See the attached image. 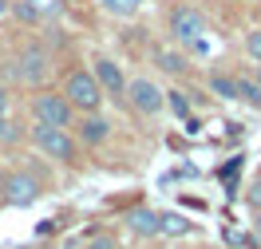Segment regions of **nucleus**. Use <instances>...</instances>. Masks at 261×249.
<instances>
[{
  "label": "nucleus",
  "mask_w": 261,
  "mask_h": 249,
  "mask_svg": "<svg viewBox=\"0 0 261 249\" xmlns=\"http://www.w3.org/2000/svg\"><path fill=\"white\" fill-rule=\"evenodd\" d=\"M28 139H32V147L51 158V162L60 166H80V139L75 131H67V127H48V123H32L28 127Z\"/></svg>",
  "instance_id": "obj_1"
},
{
  "label": "nucleus",
  "mask_w": 261,
  "mask_h": 249,
  "mask_svg": "<svg viewBox=\"0 0 261 249\" xmlns=\"http://www.w3.org/2000/svg\"><path fill=\"white\" fill-rule=\"evenodd\" d=\"M60 91L67 95V103H71L80 115H87V111H99V107H103V99H107L91 67H71V71L64 75V87H60Z\"/></svg>",
  "instance_id": "obj_2"
},
{
  "label": "nucleus",
  "mask_w": 261,
  "mask_h": 249,
  "mask_svg": "<svg viewBox=\"0 0 261 249\" xmlns=\"http://www.w3.org/2000/svg\"><path fill=\"white\" fill-rule=\"evenodd\" d=\"M75 119L80 111L67 103L64 91H48V87H40L32 95V123H48V127H75Z\"/></svg>",
  "instance_id": "obj_3"
},
{
  "label": "nucleus",
  "mask_w": 261,
  "mask_h": 249,
  "mask_svg": "<svg viewBox=\"0 0 261 249\" xmlns=\"http://www.w3.org/2000/svg\"><path fill=\"white\" fill-rule=\"evenodd\" d=\"M20 83H28V87H40V83L51 75V51L44 44H28V48H20L12 56V67H8Z\"/></svg>",
  "instance_id": "obj_4"
},
{
  "label": "nucleus",
  "mask_w": 261,
  "mask_h": 249,
  "mask_svg": "<svg viewBox=\"0 0 261 249\" xmlns=\"http://www.w3.org/2000/svg\"><path fill=\"white\" fill-rule=\"evenodd\" d=\"M40 194H44V186H40V178L28 174V170H8V174L0 178V198H4V206L28 210V206L40 202Z\"/></svg>",
  "instance_id": "obj_5"
},
{
  "label": "nucleus",
  "mask_w": 261,
  "mask_h": 249,
  "mask_svg": "<svg viewBox=\"0 0 261 249\" xmlns=\"http://www.w3.org/2000/svg\"><path fill=\"white\" fill-rule=\"evenodd\" d=\"M166 32H170V40L174 44H198L202 40V32H206V16L198 12L194 4H174L170 8V16H166Z\"/></svg>",
  "instance_id": "obj_6"
},
{
  "label": "nucleus",
  "mask_w": 261,
  "mask_h": 249,
  "mask_svg": "<svg viewBox=\"0 0 261 249\" xmlns=\"http://www.w3.org/2000/svg\"><path fill=\"white\" fill-rule=\"evenodd\" d=\"M127 103H130V111H135V115L154 119V115H163V107H166V91L154 79L139 75V79L127 83Z\"/></svg>",
  "instance_id": "obj_7"
},
{
  "label": "nucleus",
  "mask_w": 261,
  "mask_h": 249,
  "mask_svg": "<svg viewBox=\"0 0 261 249\" xmlns=\"http://www.w3.org/2000/svg\"><path fill=\"white\" fill-rule=\"evenodd\" d=\"M91 71H95V79H99V87H103V95H111V99H127V75H123V67L115 64L111 56H99L95 64H91Z\"/></svg>",
  "instance_id": "obj_8"
},
{
  "label": "nucleus",
  "mask_w": 261,
  "mask_h": 249,
  "mask_svg": "<svg viewBox=\"0 0 261 249\" xmlns=\"http://www.w3.org/2000/svg\"><path fill=\"white\" fill-rule=\"evenodd\" d=\"M123 226L135 237H163V214L150 210V206H130L127 214H123Z\"/></svg>",
  "instance_id": "obj_9"
},
{
  "label": "nucleus",
  "mask_w": 261,
  "mask_h": 249,
  "mask_svg": "<svg viewBox=\"0 0 261 249\" xmlns=\"http://www.w3.org/2000/svg\"><path fill=\"white\" fill-rule=\"evenodd\" d=\"M75 139H80V147H103L107 139H111V123L99 115V111H87V115L75 119Z\"/></svg>",
  "instance_id": "obj_10"
},
{
  "label": "nucleus",
  "mask_w": 261,
  "mask_h": 249,
  "mask_svg": "<svg viewBox=\"0 0 261 249\" xmlns=\"http://www.w3.org/2000/svg\"><path fill=\"white\" fill-rule=\"evenodd\" d=\"M194 233V222L182 214H163V237H186Z\"/></svg>",
  "instance_id": "obj_11"
},
{
  "label": "nucleus",
  "mask_w": 261,
  "mask_h": 249,
  "mask_svg": "<svg viewBox=\"0 0 261 249\" xmlns=\"http://www.w3.org/2000/svg\"><path fill=\"white\" fill-rule=\"evenodd\" d=\"M210 91L218 95V99H238V79L226 75V71H214L210 75Z\"/></svg>",
  "instance_id": "obj_12"
},
{
  "label": "nucleus",
  "mask_w": 261,
  "mask_h": 249,
  "mask_svg": "<svg viewBox=\"0 0 261 249\" xmlns=\"http://www.w3.org/2000/svg\"><path fill=\"white\" fill-rule=\"evenodd\" d=\"M24 134H28V131H24L20 123H12L8 115H0V147H16Z\"/></svg>",
  "instance_id": "obj_13"
},
{
  "label": "nucleus",
  "mask_w": 261,
  "mask_h": 249,
  "mask_svg": "<svg viewBox=\"0 0 261 249\" xmlns=\"http://www.w3.org/2000/svg\"><path fill=\"white\" fill-rule=\"evenodd\" d=\"M24 4H28L40 20H56L60 12H64V0H24Z\"/></svg>",
  "instance_id": "obj_14"
},
{
  "label": "nucleus",
  "mask_w": 261,
  "mask_h": 249,
  "mask_svg": "<svg viewBox=\"0 0 261 249\" xmlns=\"http://www.w3.org/2000/svg\"><path fill=\"white\" fill-rule=\"evenodd\" d=\"M166 107H170L178 119L190 123V99H186V91H178V87H174V91H166Z\"/></svg>",
  "instance_id": "obj_15"
},
{
  "label": "nucleus",
  "mask_w": 261,
  "mask_h": 249,
  "mask_svg": "<svg viewBox=\"0 0 261 249\" xmlns=\"http://www.w3.org/2000/svg\"><path fill=\"white\" fill-rule=\"evenodd\" d=\"M111 16H135L139 8H143V0H99Z\"/></svg>",
  "instance_id": "obj_16"
},
{
  "label": "nucleus",
  "mask_w": 261,
  "mask_h": 249,
  "mask_svg": "<svg viewBox=\"0 0 261 249\" xmlns=\"http://www.w3.org/2000/svg\"><path fill=\"white\" fill-rule=\"evenodd\" d=\"M238 99L261 107V83H257V79H253V83H249V79H238Z\"/></svg>",
  "instance_id": "obj_17"
},
{
  "label": "nucleus",
  "mask_w": 261,
  "mask_h": 249,
  "mask_svg": "<svg viewBox=\"0 0 261 249\" xmlns=\"http://www.w3.org/2000/svg\"><path fill=\"white\" fill-rule=\"evenodd\" d=\"M245 202H249L253 214H261V178H253V182L245 186Z\"/></svg>",
  "instance_id": "obj_18"
},
{
  "label": "nucleus",
  "mask_w": 261,
  "mask_h": 249,
  "mask_svg": "<svg viewBox=\"0 0 261 249\" xmlns=\"http://www.w3.org/2000/svg\"><path fill=\"white\" fill-rule=\"evenodd\" d=\"M83 249H119V241H115L111 233H95V237H91Z\"/></svg>",
  "instance_id": "obj_19"
},
{
  "label": "nucleus",
  "mask_w": 261,
  "mask_h": 249,
  "mask_svg": "<svg viewBox=\"0 0 261 249\" xmlns=\"http://www.w3.org/2000/svg\"><path fill=\"white\" fill-rule=\"evenodd\" d=\"M245 51H249V56L261 64V28H253V32L245 36Z\"/></svg>",
  "instance_id": "obj_20"
},
{
  "label": "nucleus",
  "mask_w": 261,
  "mask_h": 249,
  "mask_svg": "<svg viewBox=\"0 0 261 249\" xmlns=\"http://www.w3.org/2000/svg\"><path fill=\"white\" fill-rule=\"evenodd\" d=\"M159 64H163L166 71H182V67H186V60H182V56H174V51H163V56H159Z\"/></svg>",
  "instance_id": "obj_21"
},
{
  "label": "nucleus",
  "mask_w": 261,
  "mask_h": 249,
  "mask_svg": "<svg viewBox=\"0 0 261 249\" xmlns=\"http://www.w3.org/2000/svg\"><path fill=\"white\" fill-rule=\"evenodd\" d=\"M12 12H16V20H24V24H36V20H40V16L32 12V8L24 4V0H16V4H12Z\"/></svg>",
  "instance_id": "obj_22"
},
{
  "label": "nucleus",
  "mask_w": 261,
  "mask_h": 249,
  "mask_svg": "<svg viewBox=\"0 0 261 249\" xmlns=\"http://www.w3.org/2000/svg\"><path fill=\"white\" fill-rule=\"evenodd\" d=\"M8 107H12V95H8V87L0 83V115H8Z\"/></svg>",
  "instance_id": "obj_23"
},
{
  "label": "nucleus",
  "mask_w": 261,
  "mask_h": 249,
  "mask_svg": "<svg viewBox=\"0 0 261 249\" xmlns=\"http://www.w3.org/2000/svg\"><path fill=\"white\" fill-rule=\"evenodd\" d=\"M8 12H12V0H0V20L8 16Z\"/></svg>",
  "instance_id": "obj_24"
},
{
  "label": "nucleus",
  "mask_w": 261,
  "mask_h": 249,
  "mask_svg": "<svg viewBox=\"0 0 261 249\" xmlns=\"http://www.w3.org/2000/svg\"><path fill=\"white\" fill-rule=\"evenodd\" d=\"M253 233L261 237V214H253Z\"/></svg>",
  "instance_id": "obj_25"
},
{
  "label": "nucleus",
  "mask_w": 261,
  "mask_h": 249,
  "mask_svg": "<svg viewBox=\"0 0 261 249\" xmlns=\"http://www.w3.org/2000/svg\"><path fill=\"white\" fill-rule=\"evenodd\" d=\"M257 83H261V64H257Z\"/></svg>",
  "instance_id": "obj_26"
},
{
  "label": "nucleus",
  "mask_w": 261,
  "mask_h": 249,
  "mask_svg": "<svg viewBox=\"0 0 261 249\" xmlns=\"http://www.w3.org/2000/svg\"><path fill=\"white\" fill-rule=\"evenodd\" d=\"M16 249H24V245H16Z\"/></svg>",
  "instance_id": "obj_27"
},
{
  "label": "nucleus",
  "mask_w": 261,
  "mask_h": 249,
  "mask_svg": "<svg viewBox=\"0 0 261 249\" xmlns=\"http://www.w3.org/2000/svg\"><path fill=\"white\" fill-rule=\"evenodd\" d=\"M257 178H261V174H257Z\"/></svg>",
  "instance_id": "obj_28"
}]
</instances>
